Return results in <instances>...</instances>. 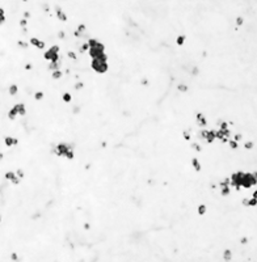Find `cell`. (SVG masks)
<instances>
[{
  "label": "cell",
  "mask_w": 257,
  "mask_h": 262,
  "mask_svg": "<svg viewBox=\"0 0 257 262\" xmlns=\"http://www.w3.org/2000/svg\"><path fill=\"white\" fill-rule=\"evenodd\" d=\"M106 60H108L106 54H102L101 56L92 59L90 67H92V69H93V71H96L97 74H105V72L108 71V68H109Z\"/></svg>",
  "instance_id": "cell-1"
},
{
  "label": "cell",
  "mask_w": 257,
  "mask_h": 262,
  "mask_svg": "<svg viewBox=\"0 0 257 262\" xmlns=\"http://www.w3.org/2000/svg\"><path fill=\"white\" fill-rule=\"evenodd\" d=\"M69 150H74V147H72L71 144H67V143H58L56 145L53 147V153H55L56 156H59V157H66V155H67V152Z\"/></svg>",
  "instance_id": "cell-2"
},
{
  "label": "cell",
  "mask_w": 257,
  "mask_h": 262,
  "mask_svg": "<svg viewBox=\"0 0 257 262\" xmlns=\"http://www.w3.org/2000/svg\"><path fill=\"white\" fill-rule=\"evenodd\" d=\"M43 58L46 60H49V62L51 63V62H58V60H60L59 59V46H51L49 50L47 51H45V54H43Z\"/></svg>",
  "instance_id": "cell-3"
},
{
  "label": "cell",
  "mask_w": 257,
  "mask_h": 262,
  "mask_svg": "<svg viewBox=\"0 0 257 262\" xmlns=\"http://www.w3.org/2000/svg\"><path fill=\"white\" fill-rule=\"evenodd\" d=\"M257 179L256 176L253 173H244L243 177H241V187L250 189L252 186H256Z\"/></svg>",
  "instance_id": "cell-4"
},
{
  "label": "cell",
  "mask_w": 257,
  "mask_h": 262,
  "mask_svg": "<svg viewBox=\"0 0 257 262\" xmlns=\"http://www.w3.org/2000/svg\"><path fill=\"white\" fill-rule=\"evenodd\" d=\"M88 53H89V55H90V58H92V59H95V58H98V56H101L102 54H105V46L101 43V42H97L95 46L89 47Z\"/></svg>",
  "instance_id": "cell-5"
},
{
  "label": "cell",
  "mask_w": 257,
  "mask_h": 262,
  "mask_svg": "<svg viewBox=\"0 0 257 262\" xmlns=\"http://www.w3.org/2000/svg\"><path fill=\"white\" fill-rule=\"evenodd\" d=\"M243 174H244V172H236L231 176V178H229V184H231V186H234L237 191L241 189V177H243Z\"/></svg>",
  "instance_id": "cell-6"
},
{
  "label": "cell",
  "mask_w": 257,
  "mask_h": 262,
  "mask_svg": "<svg viewBox=\"0 0 257 262\" xmlns=\"http://www.w3.org/2000/svg\"><path fill=\"white\" fill-rule=\"evenodd\" d=\"M29 42H30V45H33V46L37 47V48H43V47H45V42H43V41H40V39L35 38V37H32Z\"/></svg>",
  "instance_id": "cell-7"
},
{
  "label": "cell",
  "mask_w": 257,
  "mask_h": 262,
  "mask_svg": "<svg viewBox=\"0 0 257 262\" xmlns=\"http://www.w3.org/2000/svg\"><path fill=\"white\" fill-rule=\"evenodd\" d=\"M205 140L207 143H213L215 140V130H210L206 131V135H205Z\"/></svg>",
  "instance_id": "cell-8"
},
{
  "label": "cell",
  "mask_w": 257,
  "mask_h": 262,
  "mask_svg": "<svg viewBox=\"0 0 257 262\" xmlns=\"http://www.w3.org/2000/svg\"><path fill=\"white\" fill-rule=\"evenodd\" d=\"M55 12H56V17H58L60 21H67V16H66V13L62 11V8H60L59 5L55 7Z\"/></svg>",
  "instance_id": "cell-9"
},
{
  "label": "cell",
  "mask_w": 257,
  "mask_h": 262,
  "mask_svg": "<svg viewBox=\"0 0 257 262\" xmlns=\"http://www.w3.org/2000/svg\"><path fill=\"white\" fill-rule=\"evenodd\" d=\"M13 108H14V110L17 111V114H19V115H25L26 109H25V105H24V103H16Z\"/></svg>",
  "instance_id": "cell-10"
},
{
  "label": "cell",
  "mask_w": 257,
  "mask_h": 262,
  "mask_svg": "<svg viewBox=\"0 0 257 262\" xmlns=\"http://www.w3.org/2000/svg\"><path fill=\"white\" fill-rule=\"evenodd\" d=\"M4 142H5V145L7 147H12V145H16L19 140L16 138H12V136H5L4 138Z\"/></svg>",
  "instance_id": "cell-11"
},
{
  "label": "cell",
  "mask_w": 257,
  "mask_h": 262,
  "mask_svg": "<svg viewBox=\"0 0 257 262\" xmlns=\"http://www.w3.org/2000/svg\"><path fill=\"white\" fill-rule=\"evenodd\" d=\"M195 118H197V122H198L199 126H206V124H207L206 118L203 117V114H202V113H197V114H195Z\"/></svg>",
  "instance_id": "cell-12"
},
{
  "label": "cell",
  "mask_w": 257,
  "mask_h": 262,
  "mask_svg": "<svg viewBox=\"0 0 257 262\" xmlns=\"http://www.w3.org/2000/svg\"><path fill=\"white\" fill-rule=\"evenodd\" d=\"M60 63H62V60H58V62H51L49 64V68L51 69V72L53 71H56V69L60 68Z\"/></svg>",
  "instance_id": "cell-13"
},
{
  "label": "cell",
  "mask_w": 257,
  "mask_h": 262,
  "mask_svg": "<svg viewBox=\"0 0 257 262\" xmlns=\"http://www.w3.org/2000/svg\"><path fill=\"white\" fill-rule=\"evenodd\" d=\"M62 76H63V72L60 71V69H56V71H53V72H51V77H53L54 80H59Z\"/></svg>",
  "instance_id": "cell-14"
},
{
  "label": "cell",
  "mask_w": 257,
  "mask_h": 262,
  "mask_svg": "<svg viewBox=\"0 0 257 262\" xmlns=\"http://www.w3.org/2000/svg\"><path fill=\"white\" fill-rule=\"evenodd\" d=\"M192 165H193V168L197 170V172L201 170V164H199V161H198L197 157H193V159H192Z\"/></svg>",
  "instance_id": "cell-15"
},
{
  "label": "cell",
  "mask_w": 257,
  "mask_h": 262,
  "mask_svg": "<svg viewBox=\"0 0 257 262\" xmlns=\"http://www.w3.org/2000/svg\"><path fill=\"white\" fill-rule=\"evenodd\" d=\"M17 115H19V114H17V111L14 110V108H12L11 110L8 111V118H9L11 121H14V119H16V118H17Z\"/></svg>",
  "instance_id": "cell-16"
},
{
  "label": "cell",
  "mask_w": 257,
  "mask_h": 262,
  "mask_svg": "<svg viewBox=\"0 0 257 262\" xmlns=\"http://www.w3.org/2000/svg\"><path fill=\"white\" fill-rule=\"evenodd\" d=\"M8 92H9L11 96H14V94H17V92H19V87H17L16 84H12L9 87V89H8Z\"/></svg>",
  "instance_id": "cell-17"
},
{
  "label": "cell",
  "mask_w": 257,
  "mask_h": 262,
  "mask_svg": "<svg viewBox=\"0 0 257 262\" xmlns=\"http://www.w3.org/2000/svg\"><path fill=\"white\" fill-rule=\"evenodd\" d=\"M5 178H7L8 181L13 182L14 179L17 178V177H16V173H14V172H7V173H5Z\"/></svg>",
  "instance_id": "cell-18"
},
{
  "label": "cell",
  "mask_w": 257,
  "mask_h": 262,
  "mask_svg": "<svg viewBox=\"0 0 257 262\" xmlns=\"http://www.w3.org/2000/svg\"><path fill=\"white\" fill-rule=\"evenodd\" d=\"M223 258H224V261H229L232 258V253L229 249H226L224 253H223Z\"/></svg>",
  "instance_id": "cell-19"
},
{
  "label": "cell",
  "mask_w": 257,
  "mask_h": 262,
  "mask_svg": "<svg viewBox=\"0 0 257 262\" xmlns=\"http://www.w3.org/2000/svg\"><path fill=\"white\" fill-rule=\"evenodd\" d=\"M197 211H198L199 215H205V214H206V211H207V207L205 205H199L198 208H197Z\"/></svg>",
  "instance_id": "cell-20"
},
{
  "label": "cell",
  "mask_w": 257,
  "mask_h": 262,
  "mask_svg": "<svg viewBox=\"0 0 257 262\" xmlns=\"http://www.w3.org/2000/svg\"><path fill=\"white\" fill-rule=\"evenodd\" d=\"M229 193H231V189H229V186H226V187L220 189V194H222L223 197H227Z\"/></svg>",
  "instance_id": "cell-21"
},
{
  "label": "cell",
  "mask_w": 257,
  "mask_h": 262,
  "mask_svg": "<svg viewBox=\"0 0 257 262\" xmlns=\"http://www.w3.org/2000/svg\"><path fill=\"white\" fill-rule=\"evenodd\" d=\"M43 92H41V90H38V92L34 93V100H37V101H41L42 98H43Z\"/></svg>",
  "instance_id": "cell-22"
},
{
  "label": "cell",
  "mask_w": 257,
  "mask_h": 262,
  "mask_svg": "<svg viewBox=\"0 0 257 262\" xmlns=\"http://www.w3.org/2000/svg\"><path fill=\"white\" fill-rule=\"evenodd\" d=\"M177 89L180 90V92H186V90L189 89V87L186 84H178L177 85Z\"/></svg>",
  "instance_id": "cell-23"
},
{
  "label": "cell",
  "mask_w": 257,
  "mask_h": 262,
  "mask_svg": "<svg viewBox=\"0 0 257 262\" xmlns=\"http://www.w3.org/2000/svg\"><path fill=\"white\" fill-rule=\"evenodd\" d=\"M228 143V145L232 148V150H236V148L239 147V144H237V142H235V140H232V139H229V140L227 142Z\"/></svg>",
  "instance_id": "cell-24"
},
{
  "label": "cell",
  "mask_w": 257,
  "mask_h": 262,
  "mask_svg": "<svg viewBox=\"0 0 257 262\" xmlns=\"http://www.w3.org/2000/svg\"><path fill=\"white\" fill-rule=\"evenodd\" d=\"M184 42H185V35H178L176 39V43L178 46H181V45H184Z\"/></svg>",
  "instance_id": "cell-25"
},
{
  "label": "cell",
  "mask_w": 257,
  "mask_h": 262,
  "mask_svg": "<svg viewBox=\"0 0 257 262\" xmlns=\"http://www.w3.org/2000/svg\"><path fill=\"white\" fill-rule=\"evenodd\" d=\"M256 198H250V199H247V205L245 206H250V207H255L256 206Z\"/></svg>",
  "instance_id": "cell-26"
},
{
  "label": "cell",
  "mask_w": 257,
  "mask_h": 262,
  "mask_svg": "<svg viewBox=\"0 0 257 262\" xmlns=\"http://www.w3.org/2000/svg\"><path fill=\"white\" fill-rule=\"evenodd\" d=\"M71 100H72L71 94L67 93V92H66V93H63V101H64V102H69V101H71Z\"/></svg>",
  "instance_id": "cell-27"
},
{
  "label": "cell",
  "mask_w": 257,
  "mask_h": 262,
  "mask_svg": "<svg viewBox=\"0 0 257 262\" xmlns=\"http://www.w3.org/2000/svg\"><path fill=\"white\" fill-rule=\"evenodd\" d=\"M74 157H75L74 150H69V151L67 152V155H66V159H68V160H74Z\"/></svg>",
  "instance_id": "cell-28"
},
{
  "label": "cell",
  "mask_w": 257,
  "mask_h": 262,
  "mask_svg": "<svg viewBox=\"0 0 257 262\" xmlns=\"http://www.w3.org/2000/svg\"><path fill=\"white\" fill-rule=\"evenodd\" d=\"M219 126H220V130H227L228 129V123L224 121H220L219 122Z\"/></svg>",
  "instance_id": "cell-29"
},
{
  "label": "cell",
  "mask_w": 257,
  "mask_h": 262,
  "mask_svg": "<svg viewBox=\"0 0 257 262\" xmlns=\"http://www.w3.org/2000/svg\"><path fill=\"white\" fill-rule=\"evenodd\" d=\"M219 186H220V189L222 187H226V186H229V178H226L224 181H222L219 184Z\"/></svg>",
  "instance_id": "cell-30"
},
{
  "label": "cell",
  "mask_w": 257,
  "mask_h": 262,
  "mask_svg": "<svg viewBox=\"0 0 257 262\" xmlns=\"http://www.w3.org/2000/svg\"><path fill=\"white\" fill-rule=\"evenodd\" d=\"M88 50H89V45L87 43V42H85V43L81 45V47H80V53H84V51H88Z\"/></svg>",
  "instance_id": "cell-31"
},
{
  "label": "cell",
  "mask_w": 257,
  "mask_h": 262,
  "mask_svg": "<svg viewBox=\"0 0 257 262\" xmlns=\"http://www.w3.org/2000/svg\"><path fill=\"white\" fill-rule=\"evenodd\" d=\"M16 177L20 178V179L24 177V170H22V169H17V170H16Z\"/></svg>",
  "instance_id": "cell-32"
},
{
  "label": "cell",
  "mask_w": 257,
  "mask_h": 262,
  "mask_svg": "<svg viewBox=\"0 0 257 262\" xmlns=\"http://www.w3.org/2000/svg\"><path fill=\"white\" fill-rule=\"evenodd\" d=\"M97 42H98V41H97V39H95V38H90V39H89V41H88V42H87V43H88V45H89V47H92V46H95V45H96V43H97Z\"/></svg>",
  "instance_id": "cell-33"
},
{
  "label": "cell",
  "mask_w": 257,
  "mask_h": 262,
  "mask_svg": "<svg viewBox=\"0 0 257 262\" xmlns=\"http://www.w3.org/2000/svg\"><path fill=\"white\" fill-rule=\"evenodd\" d=\"M192 147L194 148L195 151H198V152H201V151H202V147H201V145H199V144H197V143H193V144H192Z\"/></svg>",
  "instance_id": "cell-34"
},
{
  "label": "cell",
  "mask_w": 257,
  "mask_h": 262,
  "mask_svg": "<svg viewBox=\"0 0 257 262\" xmlns=\"http://www.w3.org/2000/svg\"><path fill=\"white\" fill-rule=\"evenodd\" d=\"M182 135H184V139H185V140H190V138H192V136H190V134L188 132V131H184L182 132Z\"/></svg>",
  "instance_id": "cell-35"
},
{
  "label": "cell",
  "mask_w": 257,
  "mask_h": 262,
  "mask_svg": "<svg viewBox=\"0 0 257 262\" xmlns=\"http://www.w3.org/2000/svg\"><path fill=\"white\" fill-rule=\"evenodd\" d=\"M17 45H19L20 47H22V48H26V47H28V43H26V42H24V41H19V42H17Z\"/></svg>",
  "instance_id": "cell-36"
},
{
  "label": "cell",
  "mask_w": 257,
  "mask_h": 262,
  "mask_svg": "<svg viewBox=\"0 0 257 262\" xmlns=\"http://www.w3.org/2000/svg\"><path fill=\"white\" fill-rule=\"evenodd\" d=\"M244 147H245L247 150H252V148H253V143L252 142H247L245 144H244Z\"/></svg>",
  "instance_id": "cell-37"
},
{
  "label": "cell",
  "mask_w": 257,
  "mask_h": 262,
  "mask_svg": "<svg viewBox=\"0 0 257 262\" xmlns=\"http://www.w3.org/2000/svg\"><path fill=\"white\" fill-rule=\"evenodd\" d=\"M81 88H84V83H76L75 84V89L76 90H80Z\"/></svg>",
  "instance_id": "cell-38"
},
{
  "label": "cell",
  "mask_w": 257,
  "mask_h": 262,
  "mask_svg": "<svg viewBox=\"0 0 257 262\" xmlns=\"http://www.w3.org/2000/svg\"><path fill=\"white\" fill-rule=\"evenodd\" d=\"M67 55H68V58H71V59H76V54H75L74 51H68Z\"/></svg>",
  "instance_id": "cell-39"
},
{
  "label": "cell",
  "mask_w": 257,
  "mask_h": 262,
  "mask_svg": "<svg viewBox=\"0 0 257 262\" xmlns=\"http://www.w3.org/2000/svg\"><path fill=\"white\" fill-rule=\"evenodd\" d=\"M26 24H28V21H26L25 19H21L20 20V26H22V28H25Z\"/></svg>",
  "instance_id": "cell-40"
},
{
  "label": "cell",
  "mask_w": 257,
  "mask_h": 262,
  "mask_svg": "<svg viewBox=\"0 0 257 262\" xmlns=\"http://www.w3.org/2000/svg\"><path fill=\"white\" fill-rule=\"evenodd\" d=\"M84 30H85V25H84V24H80V25H79V28H77V32L83 33Z\"/></svg>",
  "instance_id": "cell-41"
},
{
  "label": "cell",
  "mask_w": 257,
  "mask_h": 262,
  "mask_svg": "<svg viewBox=\"0 0 257 262\" xmlns=\"http://www.w3.org/2000/svg\"><path fill=\"white\" fill-rule=\"evenodd\" d=\"M236 25H237V26H241V25H243V19H241L240 16H239L237 19H236Z\"/></svg>",
  "instance_id": "cell-42"
},
{
  "label": "cell",
  "mask_w": 257,
  "mask_h": 262,
  "mask_svg": "<svg viewBox=\"0 0 257 262\" xmlns=\"http://www.w3.org/2000/svg\"><path fill=\"white\" fill-rule=\"evenodd\" d=\"M66 37V33L64 32H62V30H60V32L58 33V38H60V39H63Z\"/></svg>",
  "instance_id": "cell-43"
},
{
  "label": "cell",
  "mask_w": 257,
  "mask_h": 262,
  "mask_svg": "<svg viewBox=\"0 0 257 262\" xmlns=\"http://www.w3.org/2000/svg\"><path fill=\"white\" fill-rule=\"evenodd\" d=\"M241 138H243V136H241L240 134H237V135H235V139H234V140H235V142H239V140H241Z\"/></svg>",
  "instance_id": "cell-44"
},
{
  "label": "cell",
  "mask_w": 257,
  "mask_h": 262,
  "mask_svg": "<svg viewBox=\"0 0 257 262\" xmlns=\"http://www.w3.org/2000/svg\"><path fill=\"white\" fill-rule=\"evenodd\" d=\"M74 34H75V37L80 38V37H81V34H83V33H80V32H77V30H75V33H74Z\"/></svg>",
  "instance_id": "cell-45"
},
{
  "label": "cell",
  "mask_w": 257,
  "mask_h": 262,
  "mask_svg": "<svg viewBox=\"0 0 257 262\" xmlns=\"http://www.w3.org/2000/svg\"><path fill=\"white\" fill-rule=\"evenodd\" d=\"M29 17H30V13H29V12H28V11L24 12V19L26 20V19H29Z\"/></svg>",
  "instance_id": "cell-46"
},
{
  "label": "cell",
  "mask_w": 257,
  "mask_h": 262,
  "mask_svg": "<svg viewBox=\"0 0 257 262\" xmlns=\"http://www.w3.org/2000/svg\"><path fill=\"white\" fill-rule=\"evenodd\" d=\"M4 22H5V16H0V25H3Z\"/></svg>",
  "instance_id": "cell-47"
},
{
  "label": "cell",
  "mask_w": 257,
  "mask_h": 262,
  "mask_svg": "<svg viewBox=\"0 0 257 262\" xmlns=\"http://www.w3.org/2000/svg\"><path fill=\"white\" fill-rule=\"evenodd\" d=\"M32 68H33V66L30 64V63H28V64L25 66V69H32Z\"/></svg>",
  "instance_id": "cell-48"
},
{
  "label": "cell",
  "mask_w": 257,
  "mask_h": 262,
  "mask_svg": "<svg viewBox=\"0 0 257 262\" xmlns=\"http://www.w3.org/2000/svg\"><path fill=\"white\" fill-rule=\"evenodd\" d=\"M0 16H4V9L3 8H0Z\"/></svg>",
  "instance_id": "cell-49"
},
{
  "label": "cell",
  "mask_w": 257,
  "mask_h": 262,
  "mask_svg": "<svg viewBox=\"0 0 257 262\" xmlns=\"http://www.w3.org/2000/svg\"><path fill=\"white\" fill-rule=\"evenodd\" d=\"M12 260H17V254H14V253H13V254H12Z\"/></svg>",
  "instance_id": "cell-50"
},
{
  "label": "cell",
  "mask_w": 257,
  "mask_h": 262,
  "mask_svg": "<svg viewBox=\"0 0 257 262\" xmlns=\"http://www.w3.org/2000/svg\"><path fill=\"white\" fill-rule=\"evenodd\" d=\"M84 228H85V229H89V224L85 223V224H84Z\"/></svg>",
  "instance_id": "cell-51"
},
{
  "label": "cell",
  "mask_w": 257,
  "mask_h": 262,
  "mask_svg": "<svg viewBox=\"0 0 257 262\" xmlns=\"http://www.w3.org/2000/svg\"><path fill=\"white\" fill-rule=\"evenodd\" d=\"M142 84H143V85H147V84H148V81H147V80H142Z\"/></svg>",
  "instance_id": "cell-52"
},
{
  "label": "cell",
  "mask_w": 257,
  "mask_h": 262,
  "mask_svg": "<svg viewBox=\"0 0 257 262\" xmlns=\"http://www.w3.org/2000/svg\"><path fill=\"white\" fill-rule=\"evenodd\" d=\"M1 159H3V153H1V152H0V160H1Z\"/></svg>",
  "instance_id": "cell-53"
},
{
  "label": "cell",
  "mask_w": 257,
  "mask_h": 262,
  "mask_svg": "<svg viewBox=\"0 0 257 262\" xmlns=\"http://www.w3.org/2000/svg\"><path fill=\"white\" fill-rule=\"evenodd\" d=\"M0 223H1V215H0Z\"/></svg>",
  "instance_id": "cell-54"
},
{
  "label": "cell",
  "mask_w": 257,
  "mask_h": 262,
  "mask_svg": "<svg viewBox=\"0 0 257 262\" xmlns=\"http://www.w3.org/2000/svg\"><path fill=\"white\" fill-rule=\"evenodd\" d=\"M22 1H28V0H22Z\"/></svg>",
  "instance_id": "cell-55"
}]
</instances>
